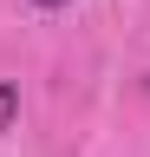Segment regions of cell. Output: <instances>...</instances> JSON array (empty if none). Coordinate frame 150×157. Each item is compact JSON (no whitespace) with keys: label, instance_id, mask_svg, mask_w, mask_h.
Segmentation results:
<instances>
[{"label":"cell","instance_id":"7a4b0ae2","mask_svg":"<svg viewBox=\"0 0 150 157\" xmlns=\"http://www.w3.org/2000/svg\"><path fill=\"white\" fill-rule=\"evenodd\" d=\"M33 7H65V0H33Z\"/></svg>","mask_w":150,"mask_h":157},{"label":"cell","instance_id":"6da1fadb","mask_svg":"<svg viewBox=\"0 0 150 157\" xmlns=\"http://www.w3.org/2000/svg\"><path fill=\"white\" fill-rule=\"evenodd\" d=\"M13 118H20V85H13V78H0V131H7Z\"/></svg>","mask_w":150,"mask_h":157}]
</instances>
